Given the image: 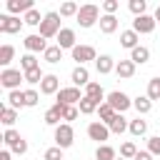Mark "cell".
Listing matches in <instances>:
<instances>
[{"instance_id":"6da1fadb","label":"cell","mask_w":160,"mask_h":160,"mask_svg":"<svg viewBox=\"0 0 160 160\" xmlns=\"http://www.w3.org/2000/svg\"><path fill=\"white\" fill-rule=\"evenodd\" d=\"M100 8L98 5H92V2H88V5H80V10H78V25L80 28H92L95 22H100Z\"/></svg>"},{"instance_id":"7a4b0ae2","label":"cell","mask_w":160,"mask_h":160,"mask_svg":"<svg viewBox=\"0 0 160 160\" xmlns=\"http://www.w3.org/2000/svg\"><path fill=\"white\" fill-rule=\"evenodd\" d=\"M62 28H60V12H45V18H42V22H40V35L48 40V38H58V32H60Z\"/></svg>"},{"instance_id":"3957f363","label":"cell","mask_w":160,"mask_h":160,"mask_svg":"<svg viewBox=\"0 0 160 160\" xmlns=\"http://www.w3.org/2000/svg\"><path fill=\"white\" fill-rule=\"evenodd\" d=\"M25 80V72L22 70H15V68H5L2 72H0V85L8 90V92H12V90H20V82Z\"/></svg>"},{"instance_id":"277c9868","label":"cell","mask_w":160,"mask_h":160,"mask_svg":"<svg viewBox=\"0 0 160 160\" xmlns=\"http://www.w3.org/2000/svg\"><path fill=\"white\" fill-rule=\"evenodd\" d=\"M72 142H75V130H72V125H70V122H60V125L55 128V145L62 148V150H68Z\"/></svg>"},{"instance_id":"5b68a950","label":"cell","mask_w":160,"mask_h":160,"mask_svg":"<svg viewBox=\"0 0 160 160\" xmlns=\"http://www.w3.org/2000/svg\"><path fill=\"white\" fill-rule=\"evenodd\" d=\"M105 102H108L115 112H120V115H122L125 110H130V108H132V100H130L122 90H112V92H108V100H105Z\"/></svg>"},{"instance_id":"8992f818","label":"cell","mask_w":160,"mask_h":160,"mask_svg":"<svg viewBox=\"0 0 160 160\" xmlns=\"http://www.w3.org/2000/svg\"><path fill=\"white\" fill-rule=\"evenodd\" d=\"M70 55H72V60H75L78 65H85V62H90V60H98V52H95L92 45H75V48L70 50Z\"/></svg>"},{"instance_id":"52a82bcc","label":"cell","mask_w":160,"mask_h":160,"mask_svg":"<svg viewBox=\"0 0 160 160\" xmlns=\"http://www.w3.org/2000/svg\"><path fill=\"white\" fill-rule=\"evenodd\" d=\"M88 138H90V140H95L98 145H105V140L110 138V128H108L105 122L95 120V122H90V125H88Z\"/></svg>"},{"instance_id":"ba28073f","label":"cell","mask_w":160,"mask_h":160,"mask_svg":"<svg viewBox=\"0 0 160 160\" xmlns=\"http://www.w3.org/2000/svg\"><path fill=\"white\" fill-rule=\"evenodd\" d=\"M22 25H25L22 18H15V15H0V32H2V35H15V32H20Z\"/></svg>"},{"instance_id":"9c48e42d","label":"cell","mask_w":160,"mask_h":160,"mask_svg":"<svg viewBox=\"0 0 160 160\" xmlns=\"http://www.w3.org/2000/svg\"><path fill=\"white\" fill-rule=\"evenodd\" d=\"M82 98H85V95H80V88H75V85L60 88V92H58V102H60V105H78Z\"/></svg>"},{"instance_id":"30bf717a","label":"cell","mask_w":160,"mask_h":160,"mask_svg":"<svg viewBox=\"0 0 160 160\" xmlns=\"http://www.w3.org/2000/svg\"><path fill=\"white\" fill-rule=\"evenodd\" d=\"M155 25H158V22H155V18H152V15H148V12L132 20V30H135L138 35H150V32L155 30Z\"/></svg>"},{"instance_id":"8fae6325","label":"cell","mask_w":160,"mask_h":160,"mask_svg":"<svg viewBox=\"0 0 160 160\" xmlns=\"http://www.w3.org/2000/svg\"><path fill=\"white\" fill-rule=\"evenodd\" d=\"M22 42H25V50H28V52H32V55H35V52H45V50L50 48L40 32H32V35H28Z\"/></svg>"},{"instance_id":"7c38bea8","label":"cell","mask_w":160,"mask_h":160,"mask_svg":"<svg viewBox=\"0 0 160 160\" xmlns=\"http://www.w3.org/2000/svg\"><path fill=\"white\" fill-rule=\"evenodd\" d=\"M5 8H8V15L20 18V15H25V12L32 10V0H8Z\"/></svg>"},{"instance_id":"4fadbf2b","label":"cell","mask_w":160,"mask_h":160,"mask_svg":"<svg viewBox=\"0 0 160 160\" xmlns=\"http://www.w3.org/2000/svg\"><path fill=\"white\" fill-rule=\"evenodd\" d=\"M70 80H72V85H75V88H80V85H82V88H88V85L92 82V80H90V72H88V68H85V65H75V68H72V72H70Z\"/></svg>"},{"instance_id":"5bb4252c","label":"cell","mask_w":160,"mask_h":160,"mask_svg":"<svg viewBox=\"0 0 160 160\" xmlns=\"http://www.w3.org/2000/svg\"><path fill=\"white\" fill-rule=\"evenodd\" d=\"M40 92L42 95H58L60 92V78L58 75H45L42 78V82H40Z\"/></svg>"},{"instance_id":"9a60e30c","label":"cell","mask_w":160,"mask_h":160,"mask_svg":"<svg viewBox=\"0 0 160 160\" xmlns=\"http://www.w3.org/2000/svg\"><path fill=\"white\" fill-rule=\"evenodd\" d=\"M78 42H75V30L72 28H62L60 32H58V48H62V50H72Z\"/></svg>"},{"instance_id":"2e32d148","label":"cell","mask_w":160,"mask_h":160,"mask_svg":"<svg viewBox=\"0 0 160 160\" xmlns=\"http://www.w3.org/2000/svg\"><path fill=\"white\" fill-rule=\"evenodd\" d=\"M62 110H65V105H60V102H55L52 108H48V110H45V125L58 128L60 120H62Z\"/></svg>"},{"instance_id":"e0dca14e","label":"cell","mask_w":160,"mask_h":160,"mask_svg":"<svg viewBox=\"0 0 160 160\" xmlns=\"http://www.w3.org/2000/svg\"><path fill=\"white\" fill-rule=\"evenodd\" d=\"M115 75L122 78V80H130V78L135 75V62H132V60H118V65H115Z\"/></svg>"},{"instance_id":"ac0fdd59","label":"cell","mask_w":160,"mask_h":160,"mask_svg":"<svg viewBox=\"0 0 160 160\" xmlns=\"http://www.w3.org/2000/svg\"><path fill=\"white\" fill-rule=\"evenodd\" d=\"M138 40H140V35H138V32H135L132 28H130V30H122V32H120V45H122V48H128V50H135V48L140 45Z\"/></svg>"},{"instance_id":"d6986e66","label":"cell","mask_w":160,"mask_h":160,"mask_svg":"<svg viewBox=\"0 0 160 160\" xmlns=\"http://www.w3.org/2000/svg\"><path fill=\"white\" fill-rule=\"evenodd\" d=\"M85 98H92L98 105H102V102L108 100V95H105V90L100 88V82H90V85L85 88Z\"/></svg>"},{"instance_id":"ffe728a7","label":"cell","mask_w":160,"mask_h":160,"mask_svg":"<svg viewBox=\"0 0 160 160\" xmlns=\"http://www.w3.org/2000/svg\"><path fill=\"white\" fill-rule=\"evenodd\" d=\"M115 65H118V62H115L110 55H100V58L95 60V70H98L100 75H108V72H112V70H115Z\"/></svg>"},{"instance_id":"44dd1931","label":"cell","mask_w":160,"mask_h":160,"mask_svg":"<svg viewBox=\"0 0 160 160\" xmlns=\"http://www.w3.org/2000/svg\"><path fill=\"white\" fill-rule=\"evenodd\" d=\"M118 25H120V20L115 15H102L100 18V32H105V35H112L118 30Z\"/></svg>"},{"instance_id":"7402d4cb","label":"cell","mask_w":160,"mask_h":160,"mask_svg":"<svg viewBox=\"0 0 160 160\" xmlns=\"http://www.w3.org/2000/svg\"><path fill=\"white\" fill-rule=\"evenodd\" d=\"M130 60H132L135 65H145V62L150 60V50H148L145 45H138L135 50H130Z\"/></svg>"},{"instance_id":"603a6c76","label":"cell","mask_w":160,"mask_h":160,"mask_svg":"<svg viewBox=\"0 0 160 160\" xmlns=\"http://www.w3.org/2000/svg\"><path fill=\"white\" fill-rule=\"evenodd\" d=\"M8 108H12V110L25 108V90H12V92H8Z\"/></svg>"},{"instance_id":"cb8c5ba5","label":"cell","mask_w":160,"mask_h":160,"mask_svg":"<svg viewBox=\"0 0 160 160\" xmlns=\"http://www.w3.org/2000/svg\"><path fill=\"white\" fill-rule=\"evenodd\" d=\"M132 108L138 110V115H148V112L152 110V100H150L148 95H138V98L132 100Z\"/></svg>"},{"instance_id":"d4e9b609","label":"cell","mask_w":160,"mask_h":160,"mask_svg":"<svg viewBox=\"0 0 160 160\" xmlns=\"http://www.w3.org/2000/svg\"><path fill=\"white\" fill-rule=\"evenodd\" d=\"M15 120H18V110H12V108H8V105H0V122H2L5 128H12Z\"/></svg>"},{"instance_id":"484cf974","label":"cell","mask_w":160,"mask_h":160,"mask_svg":"<svg viewBox=\"0 0 160 160\" xmlns=\"http://www.w3.org/2000/svg\"><path fill=\"white\" fill-rule=\"evenodd\" d=\"M108 128H110V132H115V135H122V132H125V130L130 128V122H128V118H122V115L118 112V115L112 118V122H110Z\"/></svg>"},{"instance_id":"4316f807","label":"cell","mask_w":160,"mask_h":160,"mask_svg":"<svg viewBox=\"0 0 160 160\" xmlns=\"http://www.w3.org/2000/svg\"><path fill=\"white\" fill-rule=\"evenodd\" d=\"M95 160H118V152H115V148L112 145H98V150H95Z\"/></svg>"},{"instance_id":"83f0119b","label":"cell","mask_w":160,"mask_h":160,"mask_svg":"<svg viewBox=\"0 0 160 160\" xmlns=\"http://www.w3.org/2000/svg\"><path fill=\"white\" fill-rule=\"evenodd\" d=\"M42 60H45V62H50V65L60 62V60H62V48H58V45H50V48L42 52Z\"/></svg>"},{"instance_id":"f1b7e54d","label":"cell","mask_w":160,"mask_h":160,"mask_svg":"<svg viewBox=\"0 0 160 160\" xmlns=\"http://www.w3.org/2000/svg\"><path fill=\"white\" fill-rule=\"evenodd\" d=\"M128 130H130V135H135V138H142V135L148 132V122H145V120L138 115L135 120H130V128H128Z\"/></svg>"},{"instance_id":"f546056e","label":"cell","mask_w":160,"mask_h":160,"mask_svg":"<svg viewBox=\"0 0 160 160\" xmlns=\"http://www.w3.org/2000/svg\"><path fill=\"white\" fill-rule=\"evenodd\" d=\"M12 58H15V48H12L10 42H5V45L0 48V65H2V70L12 62Z\"/></svg>"},{"instance_id":"4dcf8cb0","label":"cell","mask_w":160,"mask_h":160,"mask_svg":"<svg viewBox=\"0 0 160 160\" xmlns=\"http://www.w3.org/2000/svg\"><path fill=\"white\" fill-rule=\"evenodd\" d=\"M35 68H40L38 58H35L32 52H25V55L20 58V70H22V72H28V70H35Z\"/></svg>"},{"instance_id":"1f68e13d","label":"cell","mask_w":160,"mask_h":160,"mask_svg":"<svg viewBox=\"0 0 160 160\" xmlns=\"http://www.w3.org/2000/svg\"><path fill=\"white\" fill-rule=\"evenodd\" d=\"M98 108H100V105H98V102H95L92 98H82V100L78 102V110H80L82 115H92V112H95Z\"/></svg>"},{"instance_id":"d6a6232c","label":"cell","mask_w":160,"mask_h":160,"mask_svg":"<svg viewBox=\"0 0 160 160\" xmlns=\"http://www.w3.org/2000/svg\"><path fill=\"white\" fill-rule=\"evenodd\" d=\"M98 115H100V122H105V125H110V122H112V118H115L118 112H115V110H112V108H110L108 102H102V105L98 108Z\"/></svg>"},{"instance_id":"836d02e7","label":"cell","mask_w":160,"mask_h":160,"mask_svg":"<svg viewBox=\"0 0 160 160\" xmlns=\"http://www.w3.org/2000/svg\"><path fill=\"white\" fill-rule=\"evenodd\" d=\"M78 10H80V5L78 2H72V0H68V2H62L60 5V18H78Z\"/></svg>"},{"instance_id":"e575fe53","label":"cell","mask_w":160,"mask_h":160,"mask_svg":"<svg viewBox=\"0 0 160 160\" xmlns=\"http://www.w3.org/2000/svg\"><path fill=\"white\" fill-rule=\"evenodd\" d=\"M42 18H45V15H40V12L35 10V8H32L30 12H25V15H22V20H25V25H32V28H40V22H42Z\"/></svg>"},{"instance_id":"d590c367","label":"cell","mask_w":160,"mask_h":160,"mask_svg":"<svg viewBox=\"0 0 160 160\" xmlns=\"http://www.w3.org/2000/svg\"><path fill=\"white\" fill-rule=\"evenodd\" d=\"M135 155H138V148H135V142H122L120 145V158H125V160H135Z\"/></svg>"},{"instance_id":"8d00e7d4","label":"cell","mask_w":160,"mask_h":160,"mask_svg":"<svg viewBox=\"0 0 160 160\" xmlns=\"http://www.w3.org/2000/svg\"><path fill=\"white\" fill-rule=\"evenodd\" d=\"M148 98L155 102V100H160V78H152V80H148Z\"/></svg>"},{"instance_id":"74e56055","label":"cell","mask_w":160,"mask_h":160,"mask_svg":"<svg viewBox=\"0 0 160 160\" xmlns=\"http://www.w3.org/2000/svg\"><path fill=\"white\" fill-rule=\"evenodd\" d=\"M128 8H130V12H132L135 18H140V15H145L148 2H145V0H130V2H128Z\"/></svg>"},{"instance_id":"f35d334b","label":"cell","mask_w":160,"mask_h":160,"mask_svg":"<svg viewBox=\"0 0 160 160\" xmlns=\"http://www.w3.org/2000/svg\"><path fill=\"white\" fill-rule=\"evenodd\" d=\"M20 138H22V135H20V132H18L15 128H8V130H5V135H2V142H5L8 148H12V145H15V142H18Z\"/></svg>"},{"instance_id":"ab89813d","label":"cell","mask_w":160,"mask_h":160,"mask_svg":"<svg viewBox=\"0 0 160 160\" xmlns=\"http://www.w3.org/2000/svg\"><path fill=\"white\" fill-rule=\"evenodd\" d=\"M42 78H45V72H42L40 68H35V70H28V72H25V82H30V85L42 82Z\"/></svg>"},{"instance_id":"60d3db41","label":"cell","mask_w":160,"mask_h":160,"mask_svg":"<svg viewBox=\"0 0 160 160\" xmlns=\"http://www.w3.org/2000/svg\"><path fill=\"white\" fill-rule=\"evenodd\" d=\"M42 160H65V158H62V148H58V145L48 148L45 155H42Z\"/></svg>"},{"instance_id":"b9f144b4","label":"cell","mask_w":160,"mask_h":160,"mask_svg":"<svg viewBox=\"0 0 160 160\" xmlns=\"http://www.w3.org/2000/svg\"><path fill=\"white\" fill-rule=\"evenodd\" d=\"M40 102V92L38 90H25V108H35Z\"/></svg>"},{"instance_id":"7bdbcfd3","label":"cell","mask_w":160,"mask_h":160,"mask_svg":"<svg viewBox=\"0 0 160 160\" xmlns=\"http://www.w3.org/2000/svg\"><path fill=\"white\" fill-rule=\"evenodd\" d=\"M78 115H80L78 105H65V110H62V120H65V122H72Z\"/></svg>"},{"instance_id":"ee69618b","label":"cell","mask_w":160,"mask_h":160,"mask_svg":"<svg viewBox=\"0 0 160 160\" xmlns=\"http://www.w3.org/2000/svg\"><path fill=\"white\" fill-rule=\"evenodd\" d=\"M148 150H150L152 155H158V158H160V135L148 138Z\"/></svg>"},{"instance_id":"f6af8a7d","label":"cell","mask_w":160,"mask_h":160,"mask_svg":"<svg viewBox=\"0 0 160 160\" xmlns=\"http://www.w3.org/2000/svg\"><path fill=\"white\" fill-rule=\"evenodd\" d=\"M10 152H15V155H25V152H28V140H25V138H20V140L10 148Z\"/></svg>"},{"instance_id":"bcb514c9","label":"cell","mask_w":160,"mask_h":160,"mask_svg":"<svg viewBox=\"0 0 160 160\" xmlns=\"http://www.w3.org/2000/svg\"><path fill=\"white\" fill-rule=\"evenodd\" d=\"M118 8H120V2H118V0H105V2H102L105 15H115V12H118Z\"/></svg>"},{"instance_id":"7dc6e473","label":"cell","mask_w":160,"mask_h":160,"mask_svg":"<svg viewBox=\"0 0 160 160\" xmlns=\"http://www.w3.org/2000/svg\"><path fill=\"white\" fill-rule=\"evenodd\" d=\"M155 155L150 152V150H138V155H135V160H152Z\"/></svg>"},{"instance_id":"c3c4849f","label":"cell","mask_w":160,"mask_h":160,"mask_svg":"<svg viewBox=\"0 0 160 160\" xmlns=\"http://www.w3.org/2000/svg\"><path fill=\"white\" fill-rule=\"evenodd\" d=\"M0 160H10V150H2L0 152Z\"/></svg>"},{"instance_id":"681fc988","label":"cell","mask_w":160,"mask_h":160,"mask_svg":"<svg viewBox=\"0 0 160 160\" xmlns=\"http://www.w3.org/2000/svg\"><path fill=\"white\" fill-rule=\"evenodd\" d=\"M152 18H155V22H160V5L155 8V15H152Z\"/></svg>"},{"instance_id":"f907efd6","label":"cell","mask_w":160,"mask_h":160,"mask_svg":"<svg viewBox=\"0 0 160 160\" xmlns=\"http://www.w3.org/2000/svg\"><path fill=\"white\" fill-rule=\"evenodd\" d=\"M118 160H125V158H118Z\"/></svg>"}]
</instances>
